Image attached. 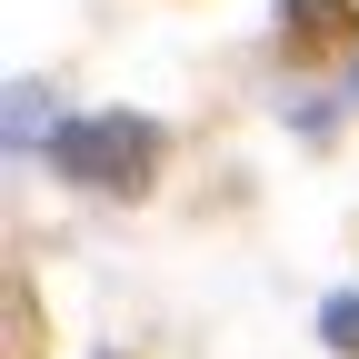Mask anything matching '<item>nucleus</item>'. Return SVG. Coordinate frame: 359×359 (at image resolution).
I'll return each instance as SVG.
<instances>
[{
  "instance_id": "f03ea898",
  "label": "nucleus",
  "mask_w": 359,
  "mask_h": 359,
  "mask_svg": "<svg viewBox=\"0 0 359 359\" xmlns=\"http://www.w3.org/2000/svg\"><path fill=\"white\" fill-rule=\"evenodd\" d=\"M330 339H339V349H359V299H339V309H330Z\"/></svg>"
},
{
  "instance_id": "f257e3e1",
  "label": "nucleus",
  "mask_w": 359,
  "mask_h": 359,
  "mask_svg": "<svg viewBox=\"0 0 359 359\" xmlns=\"http://www.w3.org/2000/svg\"><path fill=\"white\" fill-rule=\"evenodd\" d=\"M150 150H160L150 120H70L60 140H50V160L70 180H110V190H140V180H150Z\"/></svg>"
}]
</instances>
